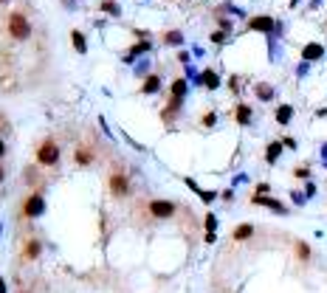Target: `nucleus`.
Listing matches in <instances>:
<instances>
[{
	"instance_id": "26",
	"label": "nucleus",
	"mask_w": 327,
	"mask_h": 293,
	"mask_svg": "<svg viewBox=\"0 0 327 293\" xmlns=\"http://www.w3.org/2000/svg\"><path fill=\"white\" fill-rule=\"evenodd\" d=\"M217 198H220V192H217V189H203V192L198 194V201H200V203H206V206H212Z\"/></svg>"
},
{
	"instance_id": "38",
	"label": "nucleus",
	"mask_w": 327,
	"mask_h": 293,
	"mask_svg": "<svg viewBox=\"0 0 327 293\" xmlns=\"http://www.w3.org/2000/svg\"><path fill=\"white\" fill-rule=\"evenodd\" d=\"M254 192H257V194H268V192H271V183H257Z\"/></svg>"
},
{
	"instance_id": "37",
	"label": "nucleus",
	"mask_w": 327,
	"mask_h": 293,
	"mask_svg": "<svg viewBox=\"0 0 327 293\" xmlns=\"http://www.w3.org/2000/svg\"><path fill=\"white\" fill-rule=\"evenodd\" d=\"M220 201L231 203V201H234V189H223V192H220Z\"/></svg>"
},
{
	"instance_id": "47",
	"label": "nucleus",
	"mask_w": 327,
	"mask_h": 293,
	"mask_svg": "<svg viewBox=\"0 0 327 293\" xmlns=\"http://www.w3.org/2000/svg\"><path fill=\"white\" fill-rule=\"evenodd\" d=\"M0 133H3V124H0Z\"/></svg>"
},
{
	"instance_id": "18",
	"label": "nucleus",
	"mask_w": 327,
	"mask_h": 293,
	"mask_svg": "<svg viewBox=\"0 0 327 293\" xmlns=\"http://www.w3.org/2000/svg\"><path fill=\"white\" fill-rule=\"evenodd\" d=\"M282 141H271L268 147H265V164L268 166H274V164H279V158H282Z\"/></svg>"
},
{
	"instance_id": "36",
	"label": "nucleus",
	"mask_w": 327,
	"mask_h": 293,
	"mask_svg": "<svg viewBox=\"0 0 327 293\" xmlns=\"http://www.w3.org/2000/svg\"><path fill=\"white\" fill-rule=\"evenodd\" d=\"M203 243L214 245V243H217V231H206V234H203Z\"/></svg>"
},
{
	"instance_id": "31",
	"label": "nucleus",
	"mask_w": 327,
	"mask_h": 293,
	"mask_svg": "<svg viewBox=\"0 0 327 293\" xmlns=\"http://www.w3.org/2000/svg\"><path fill=\"white\" fill-rule=\"evenodd\" d=\"M291 201L296 203V206H305V201H307V198H305V192H299V189H293V192H291Z\"/></svg>"
},
{
	"instance_id": "33",
	"label": "nucleus",
	"mask_w": 327,
	"mask_h": 293,
	"mask_svg": "<svg viewBox=\"0 0 327 293\" xmlns=\"http://www.w3.org/2000/svg\"><path fill=\"white\" fill-rule=\"evenodd\" d=\"M279 141H282V147H285V150H296V147H299V144H296V138H291V136H282Z\"/></svg>"
},
{
	"instance_id": "8",
	"label": "nucleus",
	"mask_w": 327,
	"mask_h": 293,
	"mask_svg": "<svg viewBox=\"0 0 327 293\" xmlns=\"http://www.w3.org/2000/svg\"><path fill=\"white\" fill-rule=\"evenodd\" d=\"M40 254H43V243H40V237H29V240H26V245H23L20 259H23V262H37V259H40Z\"/></svg>"
},
{
	"instance_id": "40",
	"label": "nucleus",
	"mask_w": 327,
	"mask_h": 293,
	"mask_svg": "<svg viewBox=\"0 0 327 293\" xmlns=\"http://www.w3.org/2000/svg\"><path fill=\"white\" fill-rule=\"evenodd\" d=\"M147 68H149V62L144 59V62L138 65V68H135V73H138V76H147Z\"/></svg>"
},
{
	"instance_id": "45",
	"label": "nucleus",
	"mask_w": 327,
	"mask_h": 293,
	"mask_svg": "<svg viewBox=\"0 0 327 293\" xmlns=\"http://www.w3.org/2000/svg\"><path fill=\"white\" fill-rule=\"evenodd\" d=\"M0 234H3V226H0Z\"/></svg>"
},
{
	"instance_id": "5",
	"label": "nucleus",
	"mask_w": 327,
	"mask_h": 293,
	"mask_svg": "<svg viewBox=\"0 0 327 293\" xmlns=\"http://www.w3.org/2000/svg\"><path fill=\"white\" fill-rule=\"evenodd\" d=\"M175 212H178V203L167 201V198H152L147 203V215L152 220H170V217H175Z\"/></svg>"
},
{
	"instance_id": "21",
	"label": "nucleus",
	"mask_w": 327,
	"mask_h": 293,
	"mask_svg": "<svg viewBox=\"0 0 327 293\" xmlns=\"http://www.w3.org/2000/svg\"><path fill=\"white\" fill-rule=\"evenodd\" d=\"M184 71H186V82H189V85H195V87H203V82H200V71H198V68H195L192 62H189V65H184Z\"/></svg>"
},
{
	"instance_id": "4",
	"label": "nucleus",
	"mask_w": 327,
	"mask_h": 293,
	"mask_svg": "<svg viewBox=\"0 0 327 293\" xmlns=\"http://www.w3.org/2000/svg\"><path fill=\"white\" fill-rule=\"evenodd\" d=\"M6 29H9V37L17 40V43H26V40L31 37V31H34L31 29V20L23 15V12H12V15H9Z\"/></svg>"
},
{
	"instance_id": "15",
	"label": "nucleus",
	"mask_w": 327,
	"mask_h": 293,
	"mask_svg": "<svg viewBox=\"0 0 327 293\" xmlns=\"http://www.w3.org/2000/svg\"><path fill=\"white\" fill-rule=\"evenodd\" d=\"M73 164H76L79 169H88V166L93 164V150H91V147L79 144L76 150H73Z\"/></svg>"
},
{
	"instance_id": "13",
	"label": "nucleus",
	"mask_w": 327,
	"mask_h": 293,
	"mask_svg": "<svg viewBox=\"0 0 327 293\" xmlns=\"http://www.w3.org/2000/svg\"><path fill=\"white\" fill-rule=\"evenodd\" d=\"M186 96H189V82H186V76H175L172 85H170V99L186 102Z\"/></svg>"
},
{
	"instance_id": "22",
	"label": "nucleus",
	"mask_w": 327,
	"mask_h": 293,
	"mask_svg": "<svg viewBox=\"0 0 327 293\" xmlns=\"http://www.w3.org/2000/svg\"><path fill=\"white\" fill-rule=\"evenodd\" d=\"M293 251H296L299 262H307V259H310V245H307L305 240H296V243H293Z\"/></svg>"
},
{
	"instance_id": "7",
	"label": "nucleus",
	"mask_w": 327,
	"mask_h": 293,
	"mask_svg": "<svg viewBox=\"0 0 327 293\" xmlns=\"http://www.w3.org/2000/svg\"><path fill=\"white\" fill-rule=\"evenodd\" d=\"M251 203H254V206H265V209H271V212H274V215H279V217L291 215V209L285 206L282 201L271 198V194H254V198H251Z\"/></svg>"
},
{
	"instance_id": "41",
	"label": "nucleus",
	"mask_w": 327,
	"mask_h": 293,
	"mask_svg": "<svg viewBox=\"0 0 327 293\" xmlns=\"http://www.w3.org/2000/svg\"><path fill=\"white\" fill-rule=\"evenodd\" d=\"M3 155H6V141L0 138V161H3Z\"/></svg>"
},
{
	"instance_id": "28",
	"label": "nucleus",
	"mask_w": 327,
	"mask_h": 293,
	"mask_svg": "<svg viewBox=\"0 0 327 293\" xmlns=\"http://www.w3.org/2000/svg\"><path fill=\"white\" fill-rule=\"evenodd\" d=\"M217 215L214 212H206V217H203V226H206V231H217Z\"/></svg>"
},
{
	"instance_id": "42",
	"label": "nucleus",
	"mask_w": 327,
	"mask_h": 293,
	"mask_svg": "<svg viewBox=\"0 0 327 293\" xmlns=\"http://www.w3.org/2000/svg\"><path fill=\"white\" fill-rule=\"evenodd\" d=\"M0 293H9V287H6V279L0 276Z\"/></svg>"
},
{
	"instance_id": "6",
	"label": "nucleus",
	"mask_w": 327,
	"mask_h": 293,
	"mask_svg": "<svg viewBox=\"0 0 327 293\" xmlns=\"http://www.w3.org/2000/svg\"><path fill=\"white\" fill-rule=\"evenodd\" d=\"M282 29L274 17H268V15H257V17H251L249 20V31H257V34H277V31Z\"/></svg>"
},
{
	"instance_id": "14",
	"label": "nucleus",
	"mask_w": 327,
	"mask_h": 293,
	"mask_svg": "<svg viewBox=\"0 0 327 293\" xmlns=\"http://www.w3.org/2000/svg\"><path fill=\"white\" fill-rule=\"evenodd\" d=\"M324 45L321 43H307L305 48H302V62H319V59H324Z\"/></svg>"
},
{
	"instance_id": "16",
	"label": "nucleus",
	"mask_w": 327,
	"mask_h": 293,
	"mask_svg": "<svg viewBox=\"0 0 327 293\" xmlns=\"http://www.w3.org/2000/svg\"><path fill=\"white\" fill-rule=\"evenodd\" d=\"M200 82H203V87H206V90H220V85H223L220 73L212 71V68H203V71H200Z\"/></svg>"
},
{
	"instance_id": "23",
	"label": "nucleus",
	"mask_w": 327,
	"mask_h": 293,
	"mask_svg": "<svg viewBox=\"0 0 327 293\" xmlns=\"http://www.w3.org/2000/svg\"><path fill=\"white\" fill-rule=\"evenodd\" d=\"M217 122H220V116L214 113V110H206V113L200 116V124H203L206 130H214V127H217Z\"/></svg>"
},
{
	"instance_id": "12",
	"label": "nucleus",
	"mask_w": 327,
	"mask_h": 293,
	"mask_svg": "<svg viewBox=\"0 0 327 293\" xmlns=\"http://www.w3.org/2000/svg\"><path fill=\"white\" fill-rule=\"evenodd\" d=\"M161 87H164L161 73H147L141 82V96H155V93H161Z\"/></svg>"
},
{
	"instance_id": "25",
	"label": "nucleus",
	"mask_w": 327,
	"mask_h": 293,
	"mask_svg": "<svg viewBox=\"0 0 327 293\" xmlns=\"http://www.w3.org/2000/svg\"><path fill=\"white\" fill-rule=\"evenodd\" d=\"M164 43L181 48V45H184V34H181V31H167V34H164Z\"/></svg>"
},
{
	"instance_id": "1",
	"label": "nucleus",
	"mask_w": 327,
	"mask_h": 293,
	"mask_svg": "<svg viewBox=\"0 0 327 293\" xmlns=\"http://www.w3.org/2000/svg\"><path fill=\"white\" fill-rule=\"evenodd\" d=\"M34 161L45 169H57L59 161H62V147H59L54 138H43L34 150Z\"/></svg>"
},
{
	"instance_id": "19",
	"label": "nucleus",
	"mask_w": 327,
	"mask_h": 293,
	"mask_svg": "<svg viewBox=\"0 0 327 293\" xmlns=\"http://www.w3.org/2000/svg\"><path fill=\"white\" fill-rule=\"evenodd\" d=\"M71 43H73V51H76L79 57H85V54H88V37H85V31L73 29L71 31Z\"/></svg>"
},
{
	"instance_id": "46",
	"label": "nucleus",
	"mask_w": 327,
	"mask_h": 293,
	"mask_svg": "<svg viewBox=\"0 0 327 293\" xmlns=\"http://www.w3.org/2000/svg\"><path fill=\"white\" fill-rule=\"evenodd\" d=\"M0 3H9V0H0Z\"/></svg>"
},
{
	"instance_id": "32",
	"label": "nucleus",
	"mask_w": 327,
	"mask_h": 293,
	"mask_svg": "<svg viewBox=\"0 0 327 293\" xmlns=\"http://www.w3.org/2000/svg\"><path fill=\"white\" fill-rule=\"evenodd\" d=\"M305 198H307V201H310V198H316V183H313V178L305 180Z\"/></svg>"
},
{
	"instance_id": "29",
	"label": "nucleus",
	"mask_w": 327,
	"mask_h": 293,
	"mask_svg": "<svg viewBox=\"0 0 327 293\" xmlns=\"http://www.w3.org/2000/svg\"><path fill=\"white\" fill-rule=\"evenodd\" d=\"M184 186L189 189V192H195V194H200V192H203V186H200L195 178H184Z\"/></svg>"
},
{
	"instance_id": "24",
	"label": "nucleus",
	"mask_w": 327,
	"mask_h": 293,
	"mask_svg": "<svg viewBox=\"0 0 327 293\" xmlns=\"http://www.w3.org/2000/svg\"><path fill=\"white\" fill-rule=\"evenodd\" d=\"M102 12H105L107 17H121V6L116 0H105V3H102Z\"/></svg>"
},
{
	"instance_id": "17",
	"label": "nucleus",
	"mask_w": 327,
	"mask_h": 293,
	"mask_svg": "<svg viewBox=\"0 0 327 293\" xmlns=\"http://www.w3.org/2000/svg\"><path fill=\"white\" fill-rule=\"evenodd\" d=\"M254 96H257V102H274V99H277V87L268 85V82H257V85H254Z\"/></svg>"
},
{
	"instance_id": "43",
	"label": "nucleus",
	"mask_w": 327,
	"mask_h": 293,
	"mask_svg": "<svg viewBox=\"0 0 327 293\" xmlns=\"http://www.w3.org/2000/svg\"><path fill=\"white\" fill-rule=\"evenodd\" d=\"M321 161L327 164V144H321Z\"/></svg>"
},
{
	"instance_id": "35",
	"label": "nucleus",
	"mask_w": 327,
	"mask_h": 293,
	"mask_svg": "<svg viewBox=\"0 0 327 293\" xmlns=\"http://www.w3.org/2000/svg\"><path fill=\"white\" fill-rule=\"evenodd\" d=\"M307 71H310V62H302V65L296 68V76H299V79H305V76H307Z\"/></svg>"
},
{
	"instance_id": "10",
	"label": "nucleus",
	"mask_w": 327,
	"mask_h": 293,
	"mask_svg": "<svg viewBox=\"0 0 327 293\" xmlns=\"http://www.w3.org/2000/svg\"><path fill=\"white\" fill-rule=\"evenodd\" d=\"M234 122L240 124V127H251V124H254V110H251L249 102H237L234 105Z\"/></svg>"
},
{
	"instance_id": "3",
	"label": "nucleus",
	"mask_w": 327,
	"mask_h": 293,
	"mask_svg": "<svg viewBox=\"0 0 327 293\" xmlns=\"http://www.w3.org/2000/svg\"><path fill=\"white\" fill-rule=\"evenodd\" d=\"M107 192H110V198H116V201L130 198V194H133V180H130L127 172L124 169L110 172V175H107Z\"/></svg>"
},
{
	"instance_id": "44",
	"label": "nucleus",
	"mask_w": 327,
	"mask_h": 293,
	"mask_svg": "<svg viewBox=\"0 0 327 293\" xmlns=\"http://www.w3.org/2000/svg\"><path fill=\"white\" fill-rule=\"evenodd\" d=\"M3 180H6V166L0 164V183H3Z\"/></svg>"
},
{
	"instance_id": "34",
	"label": "nucleus",
	"mask_w": 327,
	"mask_h": 293,
	"mask_svg": "<svg viewBox=\"0 0 327 293\" xmlns=\"http://www.w3.org/2000/svg\"><path fill=\"white\" fill-rule=\"evenodd\" d=\"M228 90L234 93V96L240 93V76H228Z\"/></svg>"
},
{
	"instance_id": "2",
	"label": "nucleus",
	"mask_w": 327,
	"mask_h": 293,
	"mask_svg": "<svg viewBox=\"0 0 327 293\" xmlns=\"http://www.w3.org/2000/svg\"><path fill=\"white\" fill-rule=\"evenodd\" d=\"M45 192L37 186L34 192H29L26 198H23V203H20V217L23 220H40V217L45 215Z\"/></svg>"
},
{
	"instance_id": "9",
	"label": "nucleus",
	"mask_w": 327,
	"mask_h": 293,
	"mask_svg": "<svg viewBox=\"0 0 327 293\" xmlns=\"http://www.w3.org/2000/svg\"><path fill=\"white\" fill-rule=\"evenodd\" d=\"M149 51H152V43H149V40H138V43H135L133 48H127L124 54H121V62L133 65L135 59L141 57V54H149Z\"/></svg>"
},
{
	"instance_id": "30",
	"label": "nucleus",
	"mask_w": 327,
	"mask_h": 293,
	"mask_svg": "<svg viewBox=\"0 0 327 293\" xmlns=\"http://www.w3.org/2000/svg\"><path fill=\"white\" fill-rule=\"evenodd\" d=\"M293 175H296L299 180H310V166H305V164L296 166V169H293Z\"/></svg>"
},
{
	"instance_id": "11",
	"label": "nucleus",
	"mask_w": 327,
	"mask_h": 293,
	"mask_svg": "<svg viewBox=\"0 0 327 293\" xmlns=\"http://www.w3.org/2000/svg\"><path fill=\"white\" fill-rule=\"evenodd\" d=\"M293 116H296V108H293L291 102H282V105H277V110H274V122H277L279 127H288V124L293 122Z\"/></svg>"
},
{
	"instance_id": "20",
	"label": "nucleus",
	"mask_w": 327,
	"mask_h": 293,
	"mask_svg": "<svg viewBox=\"0 0 327 293\" xmlns=\"http://www.w3.org/2000/svg\"><path fill=\"white\" fill-rule=\"evenodd\" d=\"M251 237H254V226H251V223H240V226L231 231V240H234V243H246Z\"/></svg>"
},
{
	"instance_id": "39",
	"label": "nucleus",
	"mask_w": 327,
	"mask_h": 293,
	"mask_svg": "<svg viewBox=\"0 0 327 293\" xmlns=\"http://www.w3.org/2000/svg\"><path fill=\"white\" fill-rule=\"evenodd\" d=\"M178 59H181V65H189V62H192V54H189V51H181Z\"/></svg>"
},
{
	"instance_id": "27",
	"label": "nucleus",
	"mask_w": 327,
	"mask_h": 293,
	"mask_svg": "<svg viewBox=\"0 0 327 293\" xmlns=\"http://www.w3.org/2000/svg\"><path fill=\"white\" fill-rule=\"evenodd\" d=\"M209 40H212L214 45H226L228 43V31L217 29V31H212V34H209Z\"/></svg>"
}]
</instances>
